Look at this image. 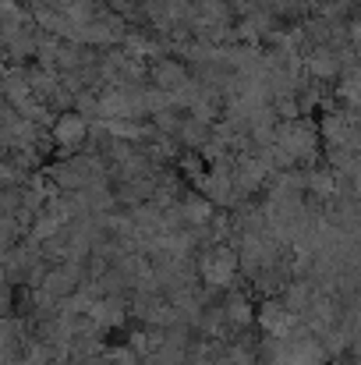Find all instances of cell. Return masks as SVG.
I'll return each instance as SVG.
<instances>
[{
    "label": "cell",
    "mask_w": 361,
    "mask_h": 365,
    "mask_svg": "<svg viewBox=\"0 0 361 365\" xmlns=\"http://www.w3.org/2000/svg\"><path fill=\"white\" fill-rule=\"evenodd\" d=\"M238 273V255L231 248H216L202 259V280L206 287H231Z\"/></svg>",
    "instance_id": "obj_1"
},
{
    "label": "cell",
    "mask_w": 361,
    "mask_h": 365,
    "mask_svg": "<svg viewBox=\"0 0 361 365\" xmlns=\"http://www.w3.org/2000/svg\"><path fill=\"white\" fill-rule=\"evenodd\" d=\"M258 323H262V330L269 334V337H287L294 327H298V316L280 302V298H269V302H262V309H258Z\"/></svg>",
    "instance_id": "obj_2"
},
{
    "label": "cell",
    "mask_w": 361,
    "mask_h": 365,
    "mask_svg": "<svg viewBox=\"0 0 361 365\" xmlns=\"http://www.w3.org/2000/svg\"><path fill=\"white\" fill-rule=\"evenodd\" d=\"M312 298H315V284H312V280H291V284L283 287V294H280V302H283L294 316H301Z\"/></svg>",
    "instance_id": "obj_3"
},
{
    "label": "cell",
    "mask_w": 361,
    "mask_h": 365,
    "mask_svg": "<svg viewBox=\"0 0 361 365\" xmlns=\"http://www.w3.org/2000/svg\"><path fill=\"white\" fill-rule=\"evenodd\" d=\"M220 312H224V323H231V327H238V330H244V327L255 319V312H251V305H248L244 294H231Z\"/></svg>",
    "instance_id": "obj_4"
}]
</instances>
